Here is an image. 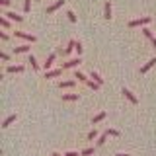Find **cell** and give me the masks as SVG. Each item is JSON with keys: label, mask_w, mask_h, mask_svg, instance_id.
Instances as JSON below:
<instances>
[{"label": "cell", "mask_w": 156, "mask_h": 156, "mask_svg": "<svg viewBox=\"0 0 156 156\" xmlns=\"http://www.w3.org/2000/svg\"><path fill=\"white\" fill-rule=\"evenodd\" d=\"M150 23V18L148 16H144V18H140V20H131L129 22V27H144V26H148Z\"/></svg>", "instance_id": "1"}, {"label": "cell", "mask_w": 156, "mask_h": 156, "mask_svg": "<svg viewBox=\"0 0 156 156\" xmlns=\"http://www.w3.org/2000/svg\"><path fill=\"white\" fill-rule=\"evenodd\" d=\"M14 35L20 37V39H23V41H27V43H35V35H31V33H26V31H14Z\"/></svg>", "instance_id": "2"}, {"label": "cell", "mask_w": 156, "mask_h": 156, "mask_svg": "<svg viewBox=\"0 0 156 156\" xmlns=\"http://www.w3.org/2000/svg\"><path fill=\"white\" fill-rule=\"evenodd\" d=\"M80 65H82V58L76 57V58H70V61H66L65 65H62V68H65V70H68V68H76V66H80Z\"/></svg>", "instance_id": "3"}, {"label": "cell", "mask_w": 156, "mask_h": 156, "mask_svg": "<svg viewBox=\"0 0 156 156\" xmlns=\"http://www.w3.org/2000/svg\"><path fill=\"white\" fill-rule=\"evenodd\" d=\"M2 16H6L10 22H16V23H20V22H23V16H18V14H14V12H2Z\"/></svg>", "instance_id": "4"}, {"label": "cell", "mask_w": 156, "mask_h": 156, "mask_svg": "<svg viewBox=\"0 0 156 156\" xmlns=\"http://www.w3.org/2000/svg\"><path fill=\"white\" fill-rule=\"evenodd\" d=\"M55 58H57V53H51V55L45 58V62H43V68H45V70H51V66H53V62H55Z\"/></svg>", "instance_id": "5"}, {"label": "cell", "mask_w": 156, "mask_h": 156, "mask_svg": "<svg viewBox=\"0 0 156 156\" xmlns=\"http://www.w3.org/2000/svg\"><path fill=\"white\" fill-rule=\"evenodd\" d=\"M62 72H65V68H62V66H61V68H55V70H47L45 78H47V80H49V78H58Z\"/></svg>", "instance_id": "6"}, {"label": "cell", "mask_w": 156, "mask_h": 156, "mask_svg": "<svg viewBox=\"0 0 156 156\" xmlns=\"http://www.w3.org/2000/svg\"><path fill=\"white\" fill-rule=\"evenodd\" d=\"M61 6H65V0H57L55 4H51V6L47 8V14H55V12H57V10L61 8Z\"/></svg>", "instance_id": "7"}, {"label": "cell", "mask_w": 156, "mask_h": 156, "mask_svg": "<svg viewBox=\"0 0 156 156\" xmlns=\"http://www.w3.org/2000/svg\"><path fill=\"white\" fill-rule=\"evenodd\" d=\"M123 96H125L127 100L131 101V104H139V100H136V96H135V94H133L131 90H127V88H123Z\"/></svg>", "instance_id": "8"}, {"label": "cell", "mask_w": 156, "mask_h": 156, "mask_svg": "<svg viewBox=\"0 0 156 156\" xmlns=\"http://www.w3.org/2000/svg\"><path fill=\"white\" fill-rule=\"evenodd\" d=\"M154 65H156V57H154V58H150V61L146 62L144 66H140V74H146V72H148V70H150V68H152Z\"/></svg>", "instance_id": "9"}, {"label": "cell", "mask_w": 156, "mask_h": 156, "mask_svg": "<svg viewBox=\"0 0 156 156\" xmlns=\"http://www.w3.org/2000/svg\"><path fill=\"white\" fill-rule=\"evenodd\" d=\"M6 72H8V74H16V72H23V65H12V66H8V68H6Z\"/></svg>", "instance_id": "10"}, {"label": "cell", "mask_w": 156, "mask_h": 156, "mask_svg": "<svg viewBox=\"0 0 156 156\" xmlns=\"http://www.w3.org/2000/svg\"><path fill=\"white\" fill-rule=\"evenodd\" d=\"M104 18L105 20H111V18H113V16H111V2H109V0L104 4Z\"/></svg>", "instance_id": "11"}, {"label": "cell", "mask_w": 156, "mask_h": 156, "mask_svg": "<svg viewBox=\"0 0 156 156\" xmlns=\"http://www.w3.org/2000/svg\"><path fill=\"white\" fill-rule=\"evenodd\" d=\"M0 27H2V29H10V27H12V22H10L6 16H0Z\"/></svg>", "instance_id": "12"}, {"label": "cell", "mask_w": 156, "mask_h": 156, "mask_svg": "<svg viewBox=\"0 0 156 156\" xmlns=\"http://www.w3.org/2000/svg\"><path fill=\"white\" fill-rule=\"evenodd\" d=\"M16 119H18V115H10V117H6V119L2 121V129H6V127H10V125H12Z\"/></svg>", "instance_id": "13"}, {"label": "cell", "mask_w": 156, "mask_h": 156, "mask_svg": "<svg viewBox=\"0 0 156 156\" xmlns=\"http://www.w3.org/2000/svg\"><path fill=\"white\" fill-rule=\"evenodd\" d=\"M29 49H31V45H18L16 49H14V53H16V55H20V53H27Z\"/></svg>", "instance_id": "14"}, {"label": "cell", "mask_w": 156, "mask_h": 156, "mask_svg": "<svg viewBox=\"0 0 156 156\" xmlns=\"http://www.w3.org/2000/svg\"><path fill=\"white\" fill-rule=\"evenodd\" d=\"M62 101H78V94H62Z\"/></svg>", "instance_id": "15"}, {"label": "cell", "mask_w": 156, "mask_h": 156, "mask_svg": "<svg viewBox=\"0 0 156 156\" xmlns=\"http://www.w3.org/2000/svg\"><path fill=\"white\" fill-rule=\"evenodd\" d=\"M58 88H74V80H62V82H58Z\"/></svg>", "instance_id": "16"}, {"label": "cell", "mask_w": 156, "mask_h": 156, "mask_svg": "<svg viewBox=\"0 0 156 156\" xmlns=\"http://www.w3.org/2000/svg\"><path fill=\"white\" fill-rule=\"evenodd\" d=\"M104 119H105V111H101V113H98L94 119H92V125H98L100 121H104Z\"/></svg>", "instance_id": "17"}, {"label": "cell", "mask_w": 156, "mask_h": 156, "mask_svg": "<svg viewBox=\"0 0 156 156\" xmlns=\"http://www.w3.org/2000/svg\"><path fill=\"white\" fill-rule=\"evenodd\" d=\"M27 62H29V65H31V68H33V70H39V62L35 61V57H33V55H29Z\"/></svg>", "instance_id": "18"}, {"label": "cell", "mask_w": 156, "mask_h": 156, "mask_svg": "<svg viewBox=\"0 0 156 156\" xmlns=\"http://www.w3.org/2000/svg\"><path fill=\"white\" fill-rule=\"evenodd\" d=\"M90 78H94V80H96V82H98V84H100V86L104 84V78H101L100 74H98L96 70H92V72H90Z\"/></svg>", "instance_id": "19"}, {"label": "cell", "mask_w": 156, "mask_h": 156, "mask_svg": "<svg viewBox=\"0 0 156 156\" xmlns=\"http://www.w3.org/2000/svg\"><path fill=\"white\" fill-rule=\"evenodd\" d=\"M74 49H76V41H70V43H68V45H66V49H65V51H62V53H65V55H68V53H72V51H74Z\"/></svg>", "instance_id": "20"}, {"label": "cell", "mask_w": 156, "mask_h": 156, "mask_svg": "<svg viewBox=\"0 0 156 156\" xmlns=\"http://www.w3.org/2000/svg\"><path fill=\"white\" fill-rule=\"evenodd\" d=\"M74 78H78V82H84V84L90 80V78H86V74H82V72H78V70L74 72Z\"/></svg>", "instance_id": "21"}, {"label": "cell", "mask_w": 156, "mask_h": 156, "mask_svg": "<svg viewBox=\"0 0 156 156\" xmlns=\"http://www.w3.org/2000/svg\"><path fill=\"white\" fill-rule=\"evenodd\" d=\"M105 140H107V133H104L101 136H98V140H96V146H104V144H105Z\"/></svg>", "instance_id": "22"}, {"label": "cell", "mask_w": 156, "mask_h": 156, "mask_svg": "<svg viewBox=\"0 0 156 156\" xmlns=\"http://www.w3.org/2000/svg\"><path fill=\"white\" fill-rule=\"evenodd\" d=\"M86 86H88V88H92V90H98V88H100V84H98L96 80H88V82H86Z\"/></svg>", "instance_id": "23"}, {"label": "cell", "mask_w": 156, "mask_h": 156, "mask_svg": "<svg viewBox=\"0 0 156 156\" xmlns=\"http://www.w3.org/2000/svg\"><path fill=\"white\" fill-rule=\"evenodd\" d=\"M29 10H31V0H23V12H29Z\"/></svg>", "instance_id": "24"}, {"label": "cell", "mask_w": 156, "mask_h": 156, "mask_svg": "<svg viewBox=\"0 0 156 156\" xmlns=\"http://www.w3.org/2000/svg\"><path fill=\"white\" fill-rule=\"evenodd\" d=\"M94 139H98V131H96V127H94V131H90V133H88V140H94Z\"/></svg>", "instance_id": "25"}, {"label": "cell", "mask_w": 156, "mask_h": 156, "mask_svg": "<svg viewBox=\"0 0 156 156\" xmlns=\"http://www.w3.org/2000/svg\"><path fill=\"white\" fill-rule=\"evenodd\" d=\"M143 33H144V37H146V39H152V37H154V35H152V31H150L148 27H143Z\"/></svg>", "instance_id": "26"}, {"label": "cell", "mask_w": 156, "mask_h": 156, "mask_svg": "<svg viewBox=\"0 0 156 156\" xmlns=\"http://www.w3.org/2000/svg\"><path fill=\"white\" fill-rule=\"evenodd\" d=\"M105 133H107V136H119V131L117 129H107Z\"/></svg>", "instance_id": "27"}, {"label": "cell", "mask_w": 156, "mask_h": 156, "mask_svg": "<svg viewBox=\"0 0 156 156\" xmlns=\"http://www.w3.org/2000/svg\"><path fill=\"white\" fill-rule=\"evenodd\" d=\"M80 154H82V156H92V154H94V148H92V146H90V148H84Z\"/></svg>", "instance_id": "28"}, {"label": "cell", "mask_w": 156, "mask_h": 156, "mask_svg": "<svg viewBox=\"0 0 156 156\" xmlns=\"http://www.w3.org/2000/svg\"><path fill=\"white\" fill-rule=\"evenodd\" d=\"M66 16H68V20H70L72 23L76 22V16H74V12H70V10H68V12H66Z\"/></svg>", "instance_id": "29"}, {"label": "cell", "mask_w": 156, "mask_h": 156, "mask_svg": "<svg viewBox=\"0 0 156 156\" xmlns=\"http://www.w3.org/2000/svg\"><path fill=\"white\" fill-rule=\"evenodd\" d=\"M0 58H2L4 62H8V61H10V55H8V53H4V51H2V53H0Z\"/></svg>", "instance_id": "30"}, {"label": "cell", "mask_w": 156, "mask_h": 156, "mask_svg": "<svg viewBox=\"0 0 156 156\" xmlns=\"http://www.w3.org/2000/svg\"><path fill=\"white\" fill-rule=\"evenodd\" d=\"M74 51L78 53V57H80V53H82V43L80 41H76V49H74Z\"/></svg>", "instance_id": "31"}, {"label": "cell", "mask_w": 156, "mask_h": 156, "mask_svg": "<svg viewBox=\"0 0 156 156\" xmlns=\"http://www.w3.org/2000/svg\"><path fill=\"white\" fill-rule=\"evenodd\" d=\"M0 39H2V41H8L10 35H8V33H4V31H0Z\"/></svg>", "instance_id": "32"}, {"label": "cell", "mask_w": 156, "mask_h": 156, "mask_svg": "<svg viewBox=\"0 0 156 156\" xmlns=\"http://www.w3.org/2000/svg\"><path fill=\"white\" fill-rule=\"evenodd\" d=\"M0 6H2V8H8L10 6V0H0Z\"/></svg>", "instance_id": "33"}, {"label": "cell", "mask_w": 156, "mask_h": 156, "mask_svg": "<svg viewBox=\"0 0 156 156\" xmlns=\"http://www.w3.org/2000/svg\"><path fill=\"white\" fill-rule=\"evenodd\" d=\"M65 156H82V154H78V152H74V150H72V152H66Z\"/></svg>", "instance_id": "34"}, {"label": "cell", "mask_w": 156, "mask_h": 156, "mask_svg": "<svg viewBox=\"0 0 156 156\" xmlns=\"http://www.w3.org/2000/svg\"><path fill=\"white\" fill-rule=\"evenodd\" d=\"M150 43H152V47L156 49V37H152V39H150Z\"/></svg>", "instance_id": "35"}, {"label": "cell", "mask_w": 156, "mask_h": 156, "mask_svg": "<svg viewBox=\"0 0 156 156\" xmlns=\"http://www.w3.org/2000/svg\"><path fill=\"white\" fill-rule=\"evenodd\" d=\"M115 156H131V154H125V152H119V154H115Z\"/></svg>", "instance_id": "36"}, {"label": "cell", "mask_w": 156, "mask_h": 156, "mask_svg": "<svg viewBox=\"0 0 156 156\" xmlns=\"http://www.w3.org/2000/svg\"><path fill=\"white\" fill-rule=\"evenodd\" d=\"M51 156H62V154H61V152H53Z\"/></svg>", "instance_id": "37"}]
</instances>
